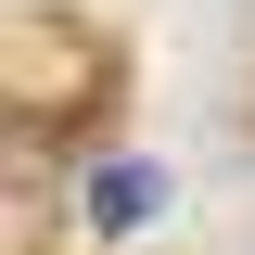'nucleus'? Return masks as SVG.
<instances>
[{
	"mask_svg": "<svg viewBox=\"0 0 255 255\" xmlns=\"http://www.w3.org/2000/svg\"><path fill=\"white\" fill-rule=\"evenodd\" d=\"M153 204H166L153 166H90V230H140Z\"/></svg>",
	"mask_w": 255,
	"mask_h": 255,
	"instance_id": "f257e3e1",
	"label": "nucleus"
}]
</instances>
